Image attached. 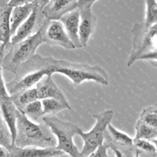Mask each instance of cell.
I'll use <instances>...</instances> for the list:
<instances>
[{
	"mask_svg": "<svg viewBox=\"0 0 157 157\" xmlns=\"http://www.w3.org/2000/svg\"><path fill=\"white\" fill-rule=\"evenodd\" d=\"M44 63L52 75L59 73L65 75L75 87L86 81H93L106 86L109 83L106 71L100 66L56 59L52 56L44 57Z\"/></svg>",
	"mask_w": 157,
	"mask_h": 157,
	"instance_id": "6da1fadb",
	"label": "cell"
},
{
	"mask_svg": "<svg viewBox=\"0 0 157 157\" xmlns=\"http://www.w3.org/2000/svg\"><path fill=\"white\" fill-rule=\"evenodd\" d=\"M14 145L19 147H56V140L43 122L33 121L17 109L16 137Z\"/></svg>",
	"mask_w": 157,
	"mask_h": 157,
	"instance_id": "7a4b0ae2",
	"label": "cell"
},
{
	"mask_svg": "<svg viewBox=\"0 0 157 157\" xmlns=\"http://www.w3.org/2000/svg\"><path fill=\"white\" fill-rule=\"evenodd\" d=\"M48 22L47 19L43 21L36 33L9 48L2 59V69L16 74L19 68L36 54L38 47L46 43L45 32Z\"/></svg>",
	"mask_w": 157,
	"mask_h": 157,
	"instance_id": "3957f363",
	"label": "cell"
},
{
	"mask_svg": "<svg viewBox=\"0 0 157 157\" xmlns=\"http://www.w3.org/2000/svg\"><path fill=\"white\" fill-rule=\"evenodd\" d=\"M43 122L49 128L56 140V149L70 157H82L80 151L73 141L74 136L81 130L80 128L55 116H45Z\"/></svg>",
	"mask_w": 157,
	"mask_h": 157,
	"instance_id": "277c9868",
	"label": "cell"
},
{
	"mask_svg": "<svg viewBox=\"0 0 157 157\" xmlns=\"http://www.w3.org/2000/svg\"><path fill=\"white\" fill-rule=\"evenodd\" d=\"M114 113L111 109H106L103 112L93 115L96 123L89 132H83L81 129L78 136L83 141L80 153L82 157H88L95 152L104 143L107 126L111 123Z\"/></svg>",
	"mask_w": 157,
	"mask_h": 157,
	"instance_id": "5b68a950",
	"label": "cell"
},
{
	"mask_svg": "<svg viewBox=\"0 0 157 157\" xmlns=\"http://www.w3.org/2000/svg\"><path fill=\"white\" fill-rule=\"evenodd\" d=\"M132 48L127 66L130 67L141 56L157 49V22L146 29L143 24H136L132 29Z\"/></svg>",
	"mask_w": 157,
	"mask_h": 157,
	"instance_id": "8992f818",
	"label": "cell"
},
{
	"mask_svg": "<svg viewBox=\"0 0 157 157\" xmlns=\"http://www.w3.org/2000/svg\"><path fill=\"white\" fill-rule=\"evenodd\" d=\"M45 39L46 43L50 46H59L67 49L76 48L59 20H49L45 32Z\"/></svg>",
	"mask_w": 157,
	"mask_h": 157,
	"instance_id": "52a82bcc",
	"label": "cell"
},
{
	"mask_svg": "<svg viewBox=\"0 0 157 157\" xmlns=\"http://www.w3.org/2000/svg\"><path fill=\"white\" fill-rule=\"evenodd\" d=\"M8 149L9 157H58L64 154L55 147H19L12 145Z\"/></svg>",
	"mask_w": 157,
	"mask_h": 157,
	"instance_id": "ba28073f",
	"label": "cell"
},
{
	"mask_svg": "<svg viewBox=\"0 0 157 157\" xmlns=\"http://www.w3.org/2000/svg\"><path fill=\"white\" fill-rule=\"evenodd\" d=\"M40 100L44 99H55L66 105H70L67 98L52 78V75H46L36 86Z\"/></svg>",
	"mask_w": 157,
	"mask_h": 157,
	"instance_id": "9c48e42d",
	"label": "cell"
},
{
	"mask_svg": "<svg viewBox=\"0 0 157 157\" xmlns=\"http://www.w3.org/2000/svg\"><path fill=\"white\" fill-rule=\"evenodd\" d=\"M80 22L78 27V38L81 48L86 47L96 27V17L92 9L80 10Z\"/></svg>",
	"mask_w": 157,
	"mask_h": 157,
	"instance_id": "30bf717a",
	"label": "cell"
},
{
	"mask_svg": "<svg viewBox=\"0 0 157 157\" xmlns=\"http://www.w3.org/2000/svg\"><path fill=\"white\" fill-rule=\"evenodd\" d=\"M78 0H52L42 14L47 20H58L66 13L77 9Z\"/></svg>",
	"mask_w": 157,
	"mask_h": 157,
	"instance_id": "8fae6325",
	"label": "cell"
},
{
	"mask_svg": "<svg viewBox=\"0 0 157 157\" xmlns=\"http://www.w3.org/2000/svg\"><path fill=\"white\" fill-rule=\"evenodd\" d=\"M64 26L68 36L76 48H81L78 38V27L80 22V12L78 9L69 11L58 19Z\"/></svg>",
	"mask_w": 157,
	"mask_h": 157,
	"instance_id": "7c38bea8",
	"label": "cell"
},
{
	"mask_svg": "<svg viewBox=\"0 0 157 157\" xmlns=\"http://www.w3.org/2000/svg\"><path fill=\"white\" fill-rule=\"evenodd\" d=\"M12 9L7 6L0 12V53L2 57L10 48L12 39L10 25Z\"/></svg>",
	"mask_w": 157,
	"mask_h": 157,
	"instance_id": "4fadbf2b",
	"label": "cell"
},
{
	"mask_svg": "<svg viewBox=\"0 0 157 157\" xmlns=\"http://www.w3.org/2000/svg\"><path fill=\"white\" fill-rule=\"evenodd\" d=\"M38 22H39V12L34 6V9H33L30 16L18 28V29L16 30L15 34L12 37L10 47L31 36L33 34L34 29L36 27Z\"/></svg>",
	"mask_w": 157,
	"mask_h": 157,
	"instance_id": "5bb4252c",
	"label": "cell"
},
{
	"mask_svg": "<svg viewBox=\"0 0 157 157\" xmlns=\"http://www.w3.org/2000/svg\"><path fill=\"white\" fill-rule=\"evenodd\" d=\"M34 9V3L22 6L13 7L12 9L10 16V25H11L12 37L19 26L25 22L30 16Z\"/></svg>",
	"mask_w": 157,
	"mask_h": 157,
	"instance_id": "9a60e30c",
	"label": "cell"
},
{
	"mask_svg": "<svg viewBox=\"0 0 157 157\" xmlns=\"http://www.w3.org/2000/svg\"><path fill=\"white\" fill-rule=\"evenodd\" d=\"M11 97L15 105L19 110L22 109V108L27 104L39 99V93L36 86L13 95Z\"/></svg>",
	"mask_w": 157,
	"mask_h": 157,
	"instance_id": "2e32d148",
	"label": "cell"
},
{
	"mask_svg": "<svg viewBox=\"0 0 157 157\" xmlns=\"http://www.w3.org/2000/svg\"><path fill=\"white\" fill-rule=\"evenodd\" d=\"M19 111L23 113L30 120L36 123H42L43 117L45 116L42 101L40 99L27 104Z\"/></svg>",
	"mask_w": 157,
	"mask_h": 157,
	"instance_id": "e0dca14e",
	"label": "cell"
},
{
	"mask_svg": "<svg viewBox=\"0 0 157 157\" xmlns=\"http://www.w3.org/2000/svg\"><path fill=\"white\" fill-rule=\"evenodd\" d=\"M106 134L116 144L128 148H130L134 146L133 139L131 138L129 136H128L125 132L115 128L111 123L107 126Z\"/></svg>",
	"mask_w": 157,
	"mask_h": 157,
	"instance_id": "ac0fdd59",
	"label": "cell"
},
{
	"mask_svg": "<svg viewBox=\"0 0 157 157\" xmlns=\"http://www.w3.org/2000/svg\"><path fill=\"white\" fill-rule=\"evenodd\" d=\"M136 135L133 140H143L152 141L157 138V130L145 123L141 120H139L136 124Z\"/></svg>",
	"mask_w": 157,
	"mask_h": 157,
	"instance_id": "d6986e66",
	"label": "cell"
},
{
	"mask_svg": "<svg viewBox=\"0 0 157 157\" xmlns=\"http://www.w3.org/2000/svg\"><path fill=\"white\" fill-rule=\"evenodd\" d=\"M43 113L45 116H54L59 112L66 109H71L70 105H66L63 102L55 99H42Z\"/></svg>",
	"mask_w": 157,
	"mask_h": 157,
	"instance_id": "ffe728a7",
	"label": "cell"
},
{
	"mask_svg": "<svg viewBox=\"0 0 157 157\" xmlns=\"http://www.w3.org/2000/svg\"><path fill=\"white\" fill-rule=\"evenodd\" d=\"M146 13L143 26L149 28L157 22V4L155 0H145Z\"/></svg>",
	"mask_w": 157,
	"mask_h": 157,
	"instance_id": "44dd1931",
	"label": "cell"
},
{
	"mask_svg": "<svg viewBox=\"0 0 157 157\" xmlns=\"http://www.w3.org/2000/svg\"><path fill=\"white\" fill-rule=\"evenodd\" d=\"M0 145L7 149H9L13 145L10 129L1 114H0Z\"/></svg>",
	"mask_w": 157,
	"mask_h": 157,
	"instance_id": "7402d4cb",
	"label": "cell"
},
{
	"mask_svg": "<svg viewBox=\"0 0 157 157\" xmlns=\"http://www.w3.org/2000/svg\"><path fill=\"white\" fill-rule=\"evenodd\" d=\"M140 120L157 130V113L150 109H145L140 114Z\"/></svg>",
	"mask_w": 157,
	"mask_h": 157,
	"instance_id": "603a6c76",
	"label": "cell"
},
{
	"mask_svg": "<svg viewBox=\"0 0 157 157\" xmlns=\"http://www.w3.org/2000/svg\"><path fill=\"white\" fill-rule=\"evenodd\" d=\"M134 146H136L140 150L144 151L149 153H155L157 151L156 147L152 141L143 140V139L134 140Z\"/></svg>",
	"mask_w": 157,
	"mask_h": 157,
	"instance_id": "cb8c5ba5",
	"label": "cell"
},
{
	"mask_svg": "<svg viewBox=\"0 0 157 157\" xmlns=\"http://www.w3.org/2000/svg\"><path fill=\"white\" fill-rule=\"evenodd\" d=\"M109 149V146L107 144H103L99 146L93 153L90 155V157H109L107 150Z\"/></svg>",
	"mask_w": 157,
	"mask_h": 157,
	"instance_id": "d4e9b609",
	"label": "cell"
},
{
	"mask_svg": "<svg viewBox=\"0 0 157 157\" xmlns=\"http://www.w3.org/2000/svg\"><path fill=\"white\" fill-rule=\"evenodd\" d=\"M98 0H78L77 2V9L78 10H85V9H92L93 4Z\"/></svg>",
	"mask_w": 157,
	"mask_h": 157,
	"instance_id": "484cf974",
	"label": "cell"
},
{
	"mask_svg": "<svg viewBox=\"0 0 157 157\" xmlns=\"http://www.w3.org/2000/svg\"><path fill=\"white\" fill-rule=\"evenodd\" d=\"M34 1L35 0H10V2L7 3V6L13 8V7L22 6L33 4Z\"/></svg>",
	"mask_w": 157,
	"mask_h": 157,
	"instance_id": "4316f807",
	"label": "cell"
},
{
	"mask_svg": "<svg viewBox=\"0 0 157 157\" xmlns=\"http://www.w3.org/2000/svg\"><path fill=\"white\" fill-rule=\"evenodd\" d=\"M51 1L52 0H35L33 3L39 13H43L44 9L50 3Z\"/></svg>",
	"mask_w": 157,
	"mask_h": 157,
	"instance_id": "83f0119b",
	"label": "cell"
},
{
	"mask_svg": "<svg viewBox=\"0 0 157 157\" xmlns=\"http://www.w3.org/2000/svg\"><path fill=\"white\" fill-rule=\"evenodd\" d=\"M139 60H147V61H157V49L152 52H149L141 56Z\"/></svg>",
	"mask_w": 157,
	"mask_h": 157,
	"instance_id": "f1b7e54d",
	"label": "cell"
},
{
	"mask_svg": "<svg viewBox=\"0 0 157 157\" xmlns=\"http://www.w3.org/2000/svg\"><path fill=\"white\" fill-rule=\"evenodd\" d=\"M9 155H10L9 149L0 145V157H9Z\"/></svg>",
	"mask_w": 157,
	"mask_h": 157,
	"instance_id": "f546056e",
	"label": "cell"
},
{
	"mask_svg": "<svg viewBox=\"0 0 157 157\" xmlns=\"http://www.w3.org/2000/svg\"><path fill=\"white\" fill-rule=\"evenodd\" d=\"M111 148H112V149L113 150V152H114L115 155H116V157H123V153H122V152H120L119 149H116V148H115V147H113V146H112Z\"/></svg>",
	"mask_w": 157,
	"mask_h": 157,
	"instance_id": "4dcf8cb0",
	"label": "cell"
},
{
	"mask_svg": "<svg viewBox=\"0 0 157 157\" xmlns=\"http://www.w3.org/2000/svg\"><path fill=\"white\" fill-rule=\"evenodd\" d=\"M149 63H150L151 65H152V66H154V67L157 68V61H149Z\"/></svg>",
	"mask_w": 157,
	"mask_h": 157,
	"instance_id": "1f68e13d",
	"label": "cell"
},
{
	"mask_svg": "<svg viewBox=\"0 0 157 157\" xmlns=\"http://www.w3.org/2000/svg\"><path fill=\"white\" fill-rule=\"evenodd\" d=\"M123 157H133L132 154L129 153V152H126L125 154H123Z\"/></svg>",
	"mask_w": 157,
	"mask_h": 157,
	"instance_id": "d6a6232c",
	"label": "cell"
},
{
	"mask_svg": "<svg viewBox=\"0 0 157 157\" xmlns=\"http://www.w3.org/2000/svg\"><path fill=\"white\" fill-rule=\"evenodd\" d=\"M152 143H154V145H155V147H156V149H157V138H156V139H155V140H152Z\"/></svg>",
	"mask_w": 157,
	"mask_h": 157,
	"instance_id": "836d02e7",
	"label": "cell"
},
{
	"mask_svg": "<svg viewBox=\"0 0 157 157\" xmlns=\"http://www.w3.org/2000/svg\"><path fill=\"white\" fill-rule=\"evenodd\" d=\"M135 157H140V152H139V151H136V153Z\"/></svg>",
	"mask_w": 157,
	"mask_h": 157,
	"instance_id": "e575fe53",
	"label": "cell"
},
{
	"mask_svg": "<svg viewBox=\"0 0 157 157\" xmlns=\"http://www.w3.org/2000/svg\"><path fill=\"white\" fill-rule=\"evenodd\" d=\"M150 110H151V111L154 112V113H157V108H155V109H150Z\"/></svg>",
	"mask_w": 157,
	"mask_h": 157,
	"instance_id": "d590c367",
	"label": "cell"
},
{
	"mask_svg": "<svg viewBox=\"0 0 157 157\" xmlns=\"http://www.w3.org/2000/svg\"><path fill=\"white\" fill-rule=\"evenodd\" d=\"M4 1H6V2H7V3H8V2H10V0H4Z\"/></svg>",
	"mask_w": 157,
	"mask_h": 157,
	"instance_id": "8d00e7d4",
	"label": "cell"
},
{
	"mask_svg": "<svg viewBox=\"0 0 157 157\" xmlns=\"http://www.w3.org/2000/svg\"><path fill=\"white\" fill-rule=\"evenodd\" d=\"M155 2H156V4H157V0H155Z\"/></svg>",
	"mask_w": 157,
	"mask_h": 157,
	"instance_id": "74e56055",
	"label": "cell"
},
{
	"mask_svg": "<svg viewBox=\"0 0 157 157\" xmlns=\"http://www.w3.org/2000/svg\"><path fill=\"white\" fill-rule=\"evenodd\" d=\"M88 157H90V156H88Z\"/></svg>",
	"mask_w": 157,
	"mask_h": 157,
	"instance_id": "f35d334b",
	"label": "cell"
}]
</instances>
